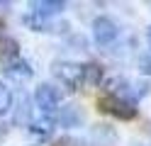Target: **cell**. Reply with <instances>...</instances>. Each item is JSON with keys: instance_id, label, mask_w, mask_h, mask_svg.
Listing matches in <instances>:
<instances>
[{"instance_id": "52a82bcc", "label": "cell", "mask_w": 151, "mask_h": 146, "mask_svg": "<svg viewBox=\"0 0 151 146\" xmlns=\"http://www.w3.org/2000/svg\"><path fill=\"white\" fill-rule=\"evenodd\" d=\"M90 141L95 144V146H115L119 141V134L115 132V127H110V124H95V127H90Z\"/></svg>"}, {"instance_id": "ba28073f", "label": "cell", "mask_w": 151, "mask_h": 146, "mask_svg": "<svg viewBox=\"0 0 151 146\" xmlns=\"http://www.w3.org/2000/svg\"><path fill=\"white\" fill-rule=\"evenodd\" d=\"M3 73L7 78H12V81H20L22 83V81H29V78H32V66H29V61H24L22 56H15L12 61L5 63Z\"/></svg>"}, {"instance_id": "ac0fdd59", "label": "cell", "mask_w": 151, "mask_h": 146, "mask_svg": "<svg viewBox=\"0 0 151 146\" xmlns=\"http://www.w3.org/2000/svg\"><path fill=\"white\" fill-rule=\"evenodd\" d=\"M3 139H5V127L0 124V141H3Z\"/></svg>"}, {"instance_id": "9a60e30c", "label": "cell", "mask_w": 151, "mask_h": 146, "mask_svg": "<svg viewBox=\"0 0 151 146\" xmlns=\"http://www.w3.org/2000/svg\"><path fill=\"white\" fill-rule=\"evenodd\" d=\"M137 68L141 76H151V49H146L137 56Z\"/></svg>"}, {"instance_id": "6da1fadb", "label": "cell", "mask_w": 151, "mask_h": 146, "mask_svg": "<svg viewBox=\"0 0 151 146\" xmlns=\"http://www.w3.org/2000/svg\"><path fill=\"white\" fill-rule=\"evenodd\" d=\"M98 107L102 112H107L117 119H134L137 117V105L132 97H110V95H102L98 100Z\"/></svg>"}, {"instance_id": "e0dca14e", "label": "cell", "mask_w": 151, "mask_h": 146, "mask_svg": "<svg viewBox=\"0 0 151 146\" xmlns=\"http://www.w3.org/2000/svg\"><path fill=\"white\" fill-rule=\"evenodd\" d=\"M149 88H151V85H149L146 81H137V83H134V93H137L139 97H144V95H149Z\"/></svg>"}, {"instance_id": "8992f818", "label": "cell", "mask_w": 151, "mask_h": 146, "mask_svg": "<svg viewBox=\"0 0 151 146\" xmlns=\"http://www.w3.org/2000/svg\"><path fill=\"white\" fill-rule=\"evenodd\" d=\"M12 122L17 127H29L32 122V97L27 93H20L17 95V102H12Z\"/></svg>"}, {"instance_id": "3957f363", "label": "cell", "mask_w": 151, "mask_h": 146, "mask_svg": "<svg viewBox=\"0 0 151 146\" xmlns=\"http://www.w3.org/2000/svg\"><path fill=\"white\" fill-rule=\"evenodd\" d=\"M51 73L56 76V81H61L68 90H78V88H81V76H83V66L81 63L54 61L51 63Z\"/></svg>"}, {"instance_id": "7a4b0ae2", "label": "cell", "mask_w": 151, "mask_h": 146, "mask_svg": "<svg viewBox=\"0 0 151 146\" xmlns=\"http://www.w3.org/2000/svg\"><path fill=\"white\" fill-rule=\"evenodd\" d=\"M34 105L39 107V112L44 117H51L54 112H59V107H61V93H59V88H54L51 83L37 85V90H34Z\"/></svg>"}, {"instance_id": "8fae6325", "label": "cell", "mask_w": 151, "mask_h": 146, "mask_svg": "<svg viewBox=\"0 0 151 146\" xmlns=\"http://www.w3.org/2000/svg\"><path fill=\"white\" fill-rule=\"evenodd\" d=\"M105 95H110V97H132L129 95V81L127 78H119V76L107 78L105 81Z\"/></svg>"}, {"instance_id": "2e32d148", "label": "cell", "mask_w": 151, "mask_h": 146, "mask_svg": "<svg viewBox=\"0 0 151 146\" xmlns=\"http://www.w3.org/2000/svg\"><path fill=\"white\" fill-rule=\"evenodd\" d=\"M54 146H86V141L83 139H78V136H61V139H56L54 141Z\"/></svg>"}, {"instance_id": "5bb4252c", "label": "cell", "mask_w": 151, "mask_h": 146, "mask_svg": "<svg viewBox=\"0 0 151 146\" xmlns=\"http://www.w3.org/2000/svg\"><path fill=\"white\" fill-rule=\"evenodd\" d=\"M12 110V93L3 81H0V114H7Z\"/></svg>"}, {"instance_id": "7c38bea8", "label": "cell", "mask_w": 151, "mask_h": 146, "mask_svg": "<svg viewBox=\"0 0 151 146\" xmlns=\"http://www.w3.org/2000/svg\"><path fill=\"white\" fill-rule=\"evenodd\" d=\"M100 81H102V68L98 63H86L83 66V76H81V88L83 90L100 85Z\"/></svg>"}, {"instance_id": "30bf717a", "label": "cell", "mask_w": 151, "mask_h": 146, "mask_svg": "<svg viewBox=\"0 0 151 146\" xmlns=\"http://www.w3.org/2000/svg\"><path fill=\"white\" fill-rule=\"evenodd\" d=\"M54 117H37V119H32L29 122V132H32V136L34 139H39V141H44V139H49L51 136V132H54Z\"/></svg>"}, {"instance_id": "5b68a950", "label": "cell", "mask_w": 151, "mask_h": 146, "mask_svg": "<svg viewBox=\"0 0 151 146\" xmlns=\"http://www.w3.org/2000/svg\"><path fill=\"white\" fill-rule=\"evenodd\" d=\"M56 122H59L61 127H81L83 122H86V112L81 110V105L76 102H66L59 107V114H56Z\"/></svg>"}, {"instance_id": "d6986e66", "label": "cell", "mask_w": 151, "mask_h": 146, "mask_svg": "<svg viewBox=\"0 0 151 146\" xmlns=\"http://www.w3.org/2000/svg\"><path fill=\"white\" fill-rule=\"evenodd\" d=\"M146 37H149V42H151V24H149V29H146Z\"/></svg>"}, {"instance_id": "4fadbf2b", "label": "cell", "mask_w": 151, "mask_h": 146, "mask_svg": "<svg viewBox=\"0 0 151 146\" xmlns=\"http://www.w3.org/2000/svg\"><path fill=\"white\" fill-rule=\"evenodd\" d=\"M17 56V42L10 37H0V61H12Z\"/></svg>"}, {"instance_id": "9c48e42d", "label": "cell", "mask_w": 151, "mask_h": 146, "mask_svg": "<svg viewBox=\"0 0 151 146\" xmlns=\"http://www.w3.org/2000/svg\"><path fill=\"white\" fill-rule=\"evenodd\" d=\"M29 7H32V15L42 17V19H49L51 15L63 10V3H59V0H32Z\"/></svg>"}, {"instance_id": "277c9868", "label": "cell", "mask_w": 151, "mask_h": 146, "mask_svg": "<svg viewBox=\"0 0 151 146\" xmlns=\"http://www.w3.org/2000/svg\"><path fill=\"white\" fill-rule=\"evenodd\" d=\"M119 37V27L112 17H95L93 19V39L98 46H110L115 39Z\"/></svg>"}]
</instances>
